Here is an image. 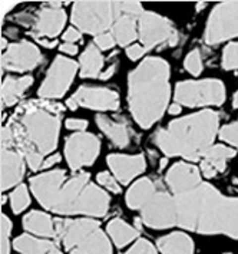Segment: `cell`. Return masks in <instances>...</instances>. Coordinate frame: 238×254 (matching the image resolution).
I'll use <instances>...</instances> for the list:
<instances>
[{"label":"cell","mask_w":238,"mask_h":254,"mask_svg":"<svg viewBox=\"0 0 238 254\" xmlns=\"http://www.w3.org/2000/svg\"><path fill=\"white\" fill-rule=\"evenodd\" d=\"M62 111L60 107L43 101L22 104L1 129V145L19 149L29 168L38 171L58 147Z\"/></svg>","instance_id":"1"},{"label":"cell","mask_w":238,"mask_h":254,"mask_svg":"<svg viewBox=\"0 0 238 254\" xmlns=\"http://www.w3.org/2000/svg\"><path fill=\"white\" fill-rule=\"evenodd\" d=\"M30 188L40 205L56 214L104 217L109 210V195L88 173L67 177L65 170H51L32 177Z\"/></svg>","instance_id":"2"},{"label":"cell","mask_w":238,"mask_h":254,"mask_svg":"<svg viewBox=\"0 0 238 254\" xmlns=\"http://www.w3.org/2000/svg\"><path fill=\"white\" fill-rule=\"evenodd\" d=\"M171 226L238 240V198L225 197L202 181L188 192L172 195Z\"/></svg>","instance_id":"3"},{"label":"cell","mask_w":238,"mask_h":254,"mask_svg":"<svg viewBox=\"0 0 238 254\" xmlns=\"http://www.w3.org/2000/svg\"><path fill=\"white\" fill-rule=\"evenodd\" d=\"M170 65L161 58H146L129 73L128 104L135 122L148 129L158 122L170 104Z\"/></svg>","instance_id":"4"},{"label":"cell","mask_w":238,"mask_h":254,"mask_svg":"<svg viewBox=\"0 0 238 254\" xmlns=\"http://www.w3.org/2000/svg\"><path fill=\"white\" fill-rule=\"evenodd\" d=\"M220 127V115L211 109L171 121L167 128L154 135L155 145L167 157H181L186 161H201L214 145Z\"/></svg>","instance_id":"5"},{"label":"cell","mask_w":238,"mask_h":254,"mask_svg":"<svg viewBox=\"0 0 238 254\" xmlns=\"http://www.w3.org/2000/svg\"><path fill=\"white\" fill-rule=\"evenodd\" d=\"M56 240L69 254H112L111 241L96 220H55Z\"/></svg>","instance_id":"6"},{"label":"cell","mask_w":238,"mask_h":254,"mask_svg":"<svg viewBox=\"0 0 238 254\" xmlns=\"http://www.w3.org/2000/svg\"><path fill=\"white\" fill-rule=\"evenodd\" d=\"M114 19V1H78L72 7L73 26L95 36L108 32L112 27Z\"/></svg>","instance_id":"7"},{"label":"cell","mask_w":238,"mask_h":254,"mask_svg":"<svg viewBox=\"0 0 238 254\" xmlns=\"http://www.w3.org/2000/svg\"><path fill=\"white\" fill-rule=\"evenodd\" d=\"M174 98L185 107H220L225 101L224 83L220 79L184 80L175 86Z\"/></svg>","instance_id":"8"},{"label":"cell","mask_w":238,"mask_h":254,"mask_svg":"<svg viewBox=\"0 0 238 254\" xmlns=\"http://www.w3.org/2000/svg\"><path fill=\"white\" fill-rule=\"evenodd\" d=\"M238 36V1H224L212 9L204 32L207 45H218Z\"/></svg>","instance_id":"9"},{"label":"cell","mask_w":238,"mask_h":254,"mask_svg":"<svg viewBox=\"0 0 238 254\" xmlns=\"http://www.w3.org/2000/svg\"><path fill=\"white\" fill-rule=\"evenodd\" d=\"M78 67L79 65L66 56H56L46 73V78L40 85V98L48 101L62 98L75 79Z\"/></svg>","instance_id":"10"},{"label":"cell","mask_w":238,"mask_h":254,"mask_svg":"<svg viewBox=\"0 0 238 254\" xmlns=\"http://www.w3.org/2000/svg\"><path fill=\"white\" fill-rule=\"evenodd\" d=\"M138 38L141 45L149 51L164 43L171 46L177 45L178 32L174 29L170 19L155 12H144L138 23Z\"/></svg>","instance_id":"11"},{"label":"cell","mask_w":238,"mask_h":254,"mask_svg":"<svg viewBox=\"0 0 238 254\" xmlns=\"http://www.w3.org/2000/svg\"><path fill=\"white\" fill-rule=\"evenodd\" d=\"M115 19L111 27V33L119 46H131L138 38L139 17L145 12L138 1H114Z\"/></svg>","instance_id":"12"},{"label":"cell","mask_w":238,"mask_h":254,"mask_svg":"<svg viewBox=\"0 0 238 254\" xmlns=\"http://www.w3.org/2000/svg\"><path fill=\"white\" fill-rule=\"evenodd\" d=\"M101 141L96 135L78 132L70 135L65 144V157L72 171H79L83 167L92 165L99 155Z\"/></svg>","instance_id":"13"},{"label":"cell","mask_w":238,"mask_h":254,"mask_svg":"<svg viewBox=\"0 0 238 254\" xmlns=\"http://www.w3.org/2000/svg\"><path fill=\"white\" fill-rule=\"evenodd\" d=\"M66 23V13L60 3H48L33 16H29L26 26H30L35 39H52L62 32Z\"/></svg>","instance_id":"14"},{"label":"cell","mask_w":238,"mask_h":254,"mask_svg":"<svg viewBox=\"0 0 238 254\" xmlns=\"http://www.w3.org/2000/svg\"><path fill=\"white\" fill-rule=\"evenodd\" d=\"M66 105L72 111L79 107L95 111H117L119 108V95L111 88L83 85L67 99Z\"/></svg>","instance_id":"15"},{"label":"cell","mask_w":238,"mask_h":254,"mask_svg":"<svg viewBox=\"0 0 238 254\" xmlns=\"http://www.w3.org/2000/svg\"><path fill=\"white\" fill-rule=\"evenodd\" d=\"M42 62V54L39 48L27 40H20L7 46L1 56V70L12 72H27Z\"/></svg>","instance_id":"16"},{"label":"cell","mask_w":238,"mask_h":254,"mask_svg":"<svg viewBox=\"0 0 238 254\" xmlns=\"http://www.w3.org/2000/svg\"><path fill=\"white\" fill-rule=\"evenodd\" d=\"M139 211L141 221L146 227L155 230L172 228V194L158 190Z\"/></svg>","instance_id":"17"},{"label":"cell","mask_w":238,"mask_h":254,"mask_svg":"<svg viewBox=\"0 0 238 254\" xmlns=\"http://www.w3.org/2000/svg\"><path fill=\"white\" fill-rule=\"evenodd\" d=\"M165 183L171 190L172 195H179L188 192L202 183L201 170L194 164L177 162L174 164L165 175Z\"/></svg>","instance_id":"18"},{"label":"cell","mask_w":238,"mask_h":254,"mask_svg":"<svg viewBox=\"0 0 238 254\" xmlns=\"http://www.w3.org/2000/svg\"><path fill=\"white\" fill-rule=\"evenodd\" d=\"M1 190L6 191L9 188L19 186L25 175V157L23 154L13 147L1 145Z\"/></svg>","instance_id":"19"},{"label":"cell","mask_w":238,"mask_h":254,"mask_svg":"<svg viewBox=\"0 0 238 254\" xmlns=\"http://www.w3.org/2000/svg\"><path fill=\"white\" fill-rule=\"evenodd\" d=\"M108 165L114 173L115 178L120 184H129L135 177L145 171L146 162L144 155H123V154H111L108 157Z\"/></svg>","instance_id":"20"},{"label":"cell","mask_w":238,"mask_h":254,"mask_svg":"<svg viewBox=\"0 0 238 254\" xmlns=\"http://www.w3.org/2000/svg\"><path fill=\"white\" fill-rule=\"evenodd\" d=\"M237 155V149L223 144H214L201 160V174L205 178H212L217 174L224 173L227 168V161Z\"/></svg>","instance_id":"21"},{"label":"cell","mask_w":238,"mask_h":254,"mask_svg":"<svg viewBox=\"0 0 238 254\" xmlns=\"http://www.w3.org/2000/svg\"><path fill=\"white\" fill-rule=\"evenodd\" d=\"M33 83L32 76H7L1 83V104L3 107H12L16 105L23 94L30 88V85Z\"/></svg>","instance_id":"22"},{"label":"cell","mask_w":238,"mask_h":254,"mask_svg":"<svg viewBox=\"0 0 238 254\" xmlns=\"http://www.w3.org/2000/svg\"><path fill=\"white\" fill-rule=\"evenodd\" d=\"M96 124L99 127V129L112 141V144H115L119 148H125L129 145L131 136L129 131L126 128V125L123 122L112 120L106 115H98L96 117Z\"/></svg>","instance_id":"23"},{"label":"cell","mask_w":238,"mask_h":254,"mask_svg":"<svg viewBox=\"0 0 238 254\" xmlns=\"http://www.w3.org/2000/svg\"><path fill=\"white\" fill-rule=\"evenodd\" d=\"M14 249L22 254H62L59 247L51 240L22 234L14 240Z\"/></svg>","instance_id":"24"},{"label":"cell","mask_w":238,"mask_h":254,"mask_svg":"<svg viewBox=\"0 0 238 254\" xmlns=\"http://www.w3.org/2000/svg\"><path fill=\"white\" fill-rule=\"evenodd\" d=\"M158 191L157 184L151 178H141L133 183L126 192V205L131 210H141L145 202Z\"/></svg>","instance_id":"25"},{"label":"cell","mask_w":238,"mask_h":254,"mask_svg":"<svg viewBox=\"0 0 238 254\" xmlns=\"http://www.w3.org/2000/svg\"><path fill=\"white\" fill-rule=\"evenodd\" d=\"M104 58L95 43H89L79 58V70L82 78H99L102 75Z\"/></svg>","instance_id":"26"},{"label":"cell","mask_w":238,"mask_h":254,"mask_svg":"<svg viewBox=\"0 0 238 254\" xmlns=\"http://www.w3.org/2000/svg\"><path fill=\"white\" fill-rule=\"evenodd\" d=\"M23 227L26 231L32 233L38 237H55V221L51 218V215L43 211H30L23 218Z\"/></svg>","instance_id":"27"},{"label":"cell","mask_w":238,"mask_h":254,"mask_svg":"<svg viewBox=\"0 0 238 254\" xmlns=\"http://www.w3.org/2000/svg\"><path fill=\"white\" fill-rule=\"evenodd\" d=\"M158 249L162 254H194V243L185 233H171L158 240Z\"/></svg>","instance_id":"28"},{"label":"cell","mask_w":238,"mask_h":254,"mask_svg":"<svg viewBox=\"0 0 238 254\" xmlns=\"http://www.w3.org/2000/svg\"><path fill=\"white\" fill-rule=\"evenodd\" d=\"M111 240L114 241V244L117 247H125L126 244H129L139 236V230L132 227L129 224H126L125 221H122L120 218H114L112 221H109L108 228H106Z\"/></svg>","instance_id":"29"},{"label":"cell","mask_w":238,"mask_h":254,"mask_svg":"<svg viewBox=\"0 0 238 254\" xmlns=\"http://www.w3.org/2000/svg\"><path fill=\"white\" fill-rule=\"evenodd\" d=\"M30 204V194L26 186H17L10 194V205L14 214H20L25 211Z\"/></svg>","instance_id":"30"},{"label":"cell","mask_w":238,"mask_h":254,"mask_svg":"<svg viewBox=\"0 0 238 254\" xmlns=\"http://www.w3.org/2000/svg\"><path fill=\"white\" fill-rule=\"evenodd\" d=\"M223 67L225 70L238 69V42L228 43L223 51Z\"/></svg>","instance_id":"31"},{"label":"cell","mask_w":238,"mask_h":254,"mask_svg":"<svg viewBox=\"0 0 238 254\" xmlns=\"http://www.w3.org/2000/svg\"><path fill=\"white\" fill-rule=\"evenodd\" d=\"M1 236H0V241H1V247H0V254H10V233H12V221L3 214L1 215Z\"/></svg>","instance_id":"32"},{"label":"cell","mask_w":238,"mask_h":254,"mask_svg":"<svg viewBox=\"0 0 238 254\" xmlns=\"http://www.w3.org/2000/svg\"><path fill=\"white\" fill-rule=\"evenodd\" d=\"M220 138L238 151V120L233 124L224 125L220 129Z\"/></svg>","instance_id":"33"},{"label":"cell","mask_w":238,"mask_h":254,"mask_svg":"<svg viewBox=\"0 0 238 254\" xmlns=\"http://www.w3.org/2000/svg\"><path fill=\"white\" fill-rule=\"evenodd\" d=\"M184 66L194 76H198L201 73V70H202V58H201L198 49H194V51H191L189 54L186 55Z\"/></svg>","instance_id":"34"},{"label":"cell","mask_w":238,"mask_h":254,"mask_svg":"<svg viewBox=\"0 0 238 254\" xmlns=\"http://www.w3.org/2000/svg\"><path fill=\"white\" fill-rule=\"evenodd\" d=\"M96 178H98L99 186H102L104 188H106L108 191H111V192H114V194H119V192H120V186L118 184L115 175L109 174L108 171H104V173H99Z\"/></svg>","instance_id":"35"},{"label":"cell","mask_w":238,"mask_h":254,"mask_svg":"<svg viewBox=\"0 0 238 254\" xmlns=\"http://www.w3.org/2000/svg\"><path fill=\"white\" fill-rule=\"evenodd\" d=\"M125 254H158L155 247L145 239L138 240Z\"/></svg>","instance_id":"36"},{"label":"cell","mask_w":238,"mask_h":254,"mask_svg":"<svg viewBox=\"0 0 238 254\" xmlns=\"http://www.w3.org/2000/svg\"><path fill=\"white\" fill-rule=\"evenodd\" d=\"M93 43L98 46V49H99V51H108V49L114 48V45L117 43V40H115V38L112 36V33H111V32H105V33H102V35L95 36Z\"/></svg>","instance_id":"37"},{"label":"cell","mask_w":238,"mask_h":254,"mask_svg":"<svg viewBox=\"0 0 238 254\" xmlns=\"http://www.w3.org/2000/svg\"><path fill=\"white\" fill-rule=\"evenodd\" d=\"M145 52L146 49L139 43H133V45L126 48V55L131 61H139L145 55Z\"/></svg>","instance_id":"38"},{"label":"cell","mask_w":238,"mask_h":254,"mask_svg":"<svg viewBox=\"0 0 238 254\" xmlns=\"http://www.w3.org/2000/svg\"><path fill=\"white\" fill-rule=\"evenodd\" d=\"M66 128L67 129H72V131H78V132H85V129L88 128V121L76 120V118L67 120Z\"/></svg>","instance_id":"39"},{"label":"cell","mask_w":238,"mask_h":254,"mask_svg":"<svg viewBox=\"0 0 238 254\" xmlns=\"http://www.w3.org/2000/svg\"><path fill=\"white\" fill-rule=\"evenodd\" d=\"M62 38H63V40H65L66 43H75V42L80 40L82 35H80L79 29H76L75 26H70L65 30V33H63Z\"/></svg>","instance_id":"40"},{"label":"cell","mask_w":238,"mask_h":254,"mask_svg":"<svg viewBox=\"0 0 238 254\" xmlns=\"http://www.w3.org/2000/svg\"><path fill=\"white\" fill-rule=\"evenodd\" d=\"M60 51L63 52V54L69 55V56H73V55L78 54V46L75 45V43H62L60 45Z\"/></svg>","instance_id":"41"},{"label":"cell","mask_w":238,"mask_h":254,"mask_svg":"<svg viewBox=\"0 0 238 254\" xmlns=\"http://www.w3.org/2000/svg\"><path fill=\"white\" fill-rule=\"evenodd\" d=\"M59 161H60V155H59V154H52V155H49V157L45 160L42 168H51L52 165H55V164L59 162Z\"/></svg>","instance_id":"42"},{"label":"cell","mask_w":238,"mask_h":254,"mask_svg":"<svg viewBox=\"0 0 238 254\" xmlns=\"http://www.w3.org/2000/svg\"><path fill=\"white\" fill-rule=\"evenodd\" d=\"M181 111H182V108H181V105L179 104H172L171 107L168 108V112L171 114V115H179L181 114Z\"/></svg>","instance_id":"43"},{"label":"cell","mask_w":238,"mask_h":254,"mask_svg":"<svg viewBox=\"0 0 238 254\" xmlns=\"http://www.w3.org/2000/svg\"><path fill=\"white\" fill-rule=\"evenodd\" d=\"M115 69H117V65L111 66L109 69H108V70H106V72H102V75H101L99 78H101V79H104V80L109 79V78H111V76H112V75L115 73Z\"/></svg>","instance_id":"44"},{"label":"cell","mask_w":238,"mask_h":254,"mask_svg":"<svg viewBox=\"0 0 238 254\" xmlns=\"http://www.w3.org/2000/svg\"><path fill=\"white\" fill-rule=\"evenodd\" d=\"M233 107L236 108V109H238V91L234 94V96H233Z\"/></svg>","instance_id":"45"},{"label":"cell","mask_w":238,"mask_h":254,"mask_svg":"<svg viewBox=\"0 0 238 254\" xmlns=\"http://www.w3.org/2000/svg\"><path fill=\"white\" fill-rule=\"evenodd\" d=\"M205 6H207L205 3H199L198 6H197V9H198V10H199V9H202V7H205Z\"/></svg>","instance_id":"46"},{"label":"cell","mask_w":238,"mask_h":254,"mask_svg":"<svg viewBox=\"0 0 238 254\" xmlns=\"http://www.w3.org/2000/svg\"><path fill=\"white\" fill-rule=\"evenodd\" d=\"M236 184H238V180H236Z\"/></svg>","instance_id":"47"},{"label":"cell","mask_w":238,"mask_h":254,"mask_svg":"<svg viewBox=\"0 0 238 254\" xmlns=\"http://www.w3.org/2000/svg\"><path fill=\"white\" fill-rule=\"evenodd\" d=\"M224 254H233V253H224Z\"/></svg>","instance_id":"48"}]
</instances>
